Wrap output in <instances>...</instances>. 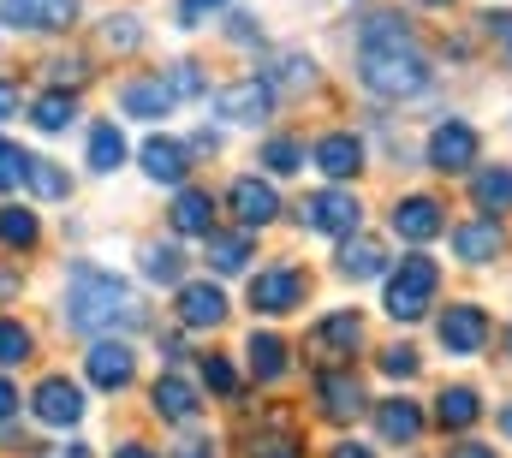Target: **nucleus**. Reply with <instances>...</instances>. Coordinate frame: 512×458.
<instances>
[{
	"instance_id": "9b49d317",
	"label": "nucleus",
	"mask_w": 512,
	"mask_h": 458,
	"mask_svg": "<svg viewBox=\"0 0 512 458\" xmlns=\"http://www.w3.org/2000/svg\"><path fill=\"white\" fill-rule=\"evenodd\" d=\"M78 18V0H0V24L6 30H30V36H54Z\"/></svg>"
},
{
	"instance_id": "a18cd8bd",
	"label": "nucleus",
	"mask_w": 512,
	"mask_h": 458,
	"mask_svg": "<svg viewBox=\"0 0 512 458\" xmlns=\"http://www.w3.org/2000/svg\"><path fill=\"white\" fill-rule=\"evenodd\" d=\"M173 458H215V441H209V435H185V441L173 447Z\"/></svg>"
},
{
	"instance_id": "864d4df0",
	"label": "nucleus",
	"mask_w": 512,
	"mask_h": 458,
	"mask_svg": "<svg viewBox=\"0 0 512 458\" xmlns=\"http://www.w3.org/2000/svg\"><path fill=\"white\" fill-rule=\"evenodd\" d=\"M42 458H90V447H48Z\"/></svg>"
},
{
	"instance_id": "603ef678",
	"label": "nucleus",
	"mask_w": 512,
	"mask_h": 458,
	"mask_svg": "<svg viewBox=\"0 0 512 458\" xmlns=\"http://www.w3.org/2000/svg\"><path fill=\"white\" fill-rule=\"evenodd\" d=\"M191 149H197V155H215V149H221V137H215V131H197V137H191Z\"/></svg>"
},
{
	"instance_id": "5fc2aeb1",
	"label": "nucleus",
	"mask_w": 512,
	"mask_h": 458,
	"mask_svg": "<svg viewBox=\"0 0 512 458\" xmlns=\"http://www.w3.org/2000/svg\"><path fill=\"white\" fill-rule=\"evenodd\" d=\"M114 458H161V453H149V447H137V441H131V447H120Z\"/></svg>"
},
{
	"instance_id": "e433bc0d",
	"label": "nucleus",
	"mask_w": 512,
	"mask_h": 458,
	"mask_svg": "<svg viewBox=\"0 0 512 458\" xmlns=\"http://www.w3.org/2000/svg\"><path fill=\"white\" fill-rule=\"evenodd\" d=\"M268 84H280V90H310V78H316V66L304 60V54H280L274 60V72H262Z\"/></svg>"
},
{
	"instance_id": "4468645a",
	"label": "nucleus",
	"mask_w": 512,
	"mask_h": 458,
	"mask_svg": "<svg viewBox=\"0 0 512 458\" xmlns=\"http://www.w3.org/2000/svg\"><path fill=\"white\" fill-rule=\"evenodd\" d=\"M501 250H507L501 215H477V221H459V227H453V256H459L465 268H489Z\"/></svg>"
},
{
	"instance_id": "f704fd0d",
	"label": "nucleus",
	"mask_w": 512,
	"mask_h": 458,
	"mask_svg": "<svg viewBox=\"0 0 512 458\" xmlns=\"http://www.w3.org/2000/svg\"><path fill=\"white\" fill-rule=\"evenodd\" d=\"M36 197H48V203H60V197H72V179H66V167H54V161H30V179H24Z\"/></svg>"
},
{
	"instance_id": "f257e3e1",
	"label": "nucleus",
	"mask_w": 512,
	"mask_h": 458,
	"mask_svg": "<svg viewBox=\"0 0 512 458\" xmlns=\"http://www.w3.org/2000/svg\"><path fill=\"white\" fill-rule=\"evenodd\" d=\"M358 84L382 102H417L429 96L435 72L411 36V24L399 12H370L364 30H358Z\"/></svg>"
},
{
	"instance_id": "79ce46f5",
	"label": "nucleus",
	"mask_w": 512,
	"mask_h": 458,
	"mask_svg": "<svg viewBox=\"0 0 512 458\" xmlns=\"http://www.w3.org/2000/svg\"><path fill=\"white\" fill-rule=\"evenodd\" d=\"M417 369H423V357H417L411 345H387L382 351V375H393V381H411Z\"/></svg>"
},
{
	"instance_id": "72a5a7b5",
	"label": "nucleus",
	"mask_w": 512,
	"mask_h": 458,
	"mask_svg": "<svg viewBox=\"0 0 512 458\" xmlns=\"http://www.w3.org/2000/svg\"><path fill=\"white\" fill-rule=\"evenodd\" d=\"M262 167L268 173H304V137H268L262 143Z\"/></svg>"
},
{
	"instance_id": "de8ad7c7",
	"label": "nucleus",
	"mask_w": 512,
	"mask_h": 458,
	"mask_svg": "<svg viewBox=\"0 0 512 458\" xmlns=\"http://www.w3.org/2000/svg\"><path fill=\"white\" fill-rule=\"evenodd\" d=\"M12 411H18V381H12V375H0V423H6Z\"/></svg>"
},
{
	"instance_id": "8fccbe9b",
	"label": "nucleus",
	"mask_w": 512,
	"mask_h": 458,
	"mask_svg": "<svg viewBox=\"0 0 512 458\" xmlns=\"http://www.w3.org/2000/svg\"><path fill=\"white\" fill-rule=\"evenodd\" d=\"M328 458H376V447H364V441H340Z\"/></svg>"
},
{
	"instance_id": "393cba45",
	"label": "nucleus",
	"mask_w": 512,
	"mask_h": 458,
	"mask_svg": "<svg viewBox=\"0 0 512 458\" xmlns=\"http://www.w3.org/2000/svg\"><path fill=\"white\" fill-rule=\"evenodd\" d=\"M310 345H322V351H340V357H352V351L364 345V322H358V310H328V316L316 322Z\"/></svg>"
},
{
	"instance_id": "6e6d98bb",
	"label": "nucleus",
	"mask_w": 512,
	"mask_h": 458,
	"mask_svg": "<svg viewBox=\"0 0 512 458\" xmlns=\"http://www.w3.org/2000/svg\"><path fill=\"white\" fill-rule=\"evenodd\" d=\"M12 286H18V274H6V268H0V298H6Z\"/></svg>"
},
{
	"instance_id": "b1692460",
	"label": "nucleus",
	"mask_w": 512,
	"mask_h": 458,
	"mask_svg": "<svg viewBox=\"0 0 512 458\" xmlns=\"http://www.w3.org/2000/svg\"><path fill=\"white\" fill-rule=\"evenodd\" d=\"M334 268H340V280H376L387 268V250L370 232H352V238L340 244V262H334Z\"/></svg>"
},
{
	"instance_id": "aec40b11",
	"label": "nucleus",
	"mask_w": 512,
	"mask_h": 458,
	"mask_svg": "<svg viewBox=\"0 0 512 458\" xmlns=\"http://www.w3.org/2000/svg\"><path fill=\"white\" fill-rule=\"evenodd\" d=\"M179 108V96H173V84L155 72V78H131L126 90H120V114L131 119H167Z\"/></svg>"
},
{
	"instance_id": "4be33fe9",
	"label": "nucleus",
	"mask_w": 512,
	"mask_h": 458,
	"mask_svg": "<svg viewBox=\"0 0 512 458\" xmlns=\"http://www.w3.org/2000/svg\"><path fill=\"white\" fill-rule=\"evenodd\" d=\"M167 221H173L179 238H209V232H215V197H209V191H197V185H185V191L173 197Z\"/></svg>"
},
{
	"instance_id": "58836bf2",
	"label": "nucleus",
	"mask_w": 512,
	"mask_h": 458,
	"mask_svg": "<svg viewBox=\"0 0 512 458\" xmlns=\"http://www.w3.org/2000/svg\"><path fill=\"white\" fill-rule=\"evenodd\" d=\"M24 179H30V155L12 137H0V191H18Z\"/></svg>"
},
{
	"instance_id": "37998d69",
	"label": "nucleus",
	"mask_w": 512,
	"mask_h": 458,
	"mask_svg": "<svg viewBox=\"0 0 512 458\" xmlns=\"http://www.w3.org/2000/svg\"><path fill=\"white\" fill-rule=\"evenodd\" d=\"M167 84H173V96H179V102H185V96H197V90H203V78H197V66H191V60H179V66H173V72H167Z\"/></svg>"
},
{
	"instance_id": "4c0bfd02",
	"label": "nucleus",
	"mask_w": 512,
	"mask_h": 458,
	"mask_svg": "<svg viewBox=\"0 0 512 458\" xmlns=\"http://www.w3.org/2000/svg\"><path fill=\"white\" fill-rule=\"evenodd\" d=\"M102 42H108L114 54H131V48H143V18H137V12H120V18H108V24H102Z\"/></svg>"
},
{
	"instance_id": "ea45409f",
	"label": "nucleus",
	"mask_w": 512,
	"mask_h": 458,
	"mask_svg": "<svg viewBox=\"0 0 512 458\" xmlns=\"http://www.w3.org/2000/svg\"><path fill=\"white\" fill-rule=\"evenodd\" d=\"M483 36L501 48V60L512 66V6H489V12H483Z\"/></svg>"
},
{
	"instance_id": "2eb2a0df",
	"label": "nucleus",
	"mask_w": 512,
	"mask_h": 458,
	"mask_svg": "<svg viewBox=\"0 0 512 458\" xmlns=\"http://www.w3.org/2000/svg\"><path fill=\"white\" fill-rule=\"evenodd\" d=\"M84 375H90L102 393H126L131 381H137V357H131V345H126V340H90Z\"/></svg>"
},
{
	"instance_id": "412c9836",
	"label": "nucleus",
	"mask_w": 512,
	"mask_h": 458,
	"mask_svg": "<svg viewBox=\"0 0 512 458\" xmlns=\"http://www.w3.org/2000/svg\"><path fill=\"white\" fill-rule=\"evenodd\" d=\"M435 423H441L447 435L477 429V423H483V393H477V387H441V393H435Z\"/></svg>"
},
{
	"instance_id": "6ab92c4d",
	"label": "nucleus",
	"mask_w": 512,
	"mask_h": 458,
	"mask_svg": "<svg viewBox=\"0 0 512 458\" xmlns=\"http://www.w3.org/2000/svg\"><path fill=\"white\" fill-rule=\"evenodd\" d=\"M370 417H376V435H382L387 447H411L429 429L423 405H411V399H382V405H370Z\"/></svg>"
},
{
	"instance_id": "f03ea898",
	"label": "nucleus",
	"mask_w": 512,
	"mask_h": 458,
	"mask_svg": "<svg viewBox=\"0 0 512 458\" xmlns=\"http://www.w3.org/2000/svg\"><path fill=\"white\" fill-rule=\"evenodd\" d=\"M60 322L72 334H90V340H114V334H137L149 322L143 298L131 292L120 274L96 268V262H72L66 274V298H60Z\"/></svg>"
},
{
	"instance_id": "c756f323",
	"label": "nucleus",
	"mask_w": 512,
	"mask_h": 458,
	"mask_svg": "<svg viewBox=\"0 0 512 458\" xmlns=\"http://www.w3.org/2000/svg\"><path fill=\"white\" fill-rule=\"evenodd\" d=\"M30 119H36V131L54 137V131H66V125L78 119V96H72V90H48V96L30 102Z\"/></svg>"
},
{
	"instance_id": "3c124183",
	"label": "nucleus",
	"mask_w": 512,
	"mask_h": 458,
	"mask_svg": "<svg viewBox=\"0 0 512 458\" xmlns=\"http://www.w3.org/2000/svg\"><path fill=\"white\" fill-rule=\"evenodd\" d=\"M447 458H495V447H483V441H465V447H453Z\"/></svg>"
},
{
	"instance_id": "13d9d810",
	"label": "nucleus",
	"mask_w": 512,
	"mask_h": 458,
	"mask_svg": "<svg viewBox=\"0 0 512 458\" xmlns=\"http://www.w3.org/2000/svg\"><path fill=\"white\" fill-rule=\"evenodd\" d=\"M417 6H453V0H417Z\"/></svg>"
},
{
	"instance_id": "ddd939ff",
	"label": "nucleus",
	"mask_w": 512,
	"mask_h": 458,
	"mask_svg": "<svg viewBox=\"0 0 512 458\" xmlns=\"http://www.w3.org/2000/svg\"><path fill=\"white\" fill-rule=\"evenodd\" d=\"M435 340H441V351H453V357H477L489 345V316L477 304H447V316L435 322Z\"/></svg>"
},
{
	"instance_id": "9d476101",
	"label": "nucleus",
	"mask_w": 512,
	"mask_h": 458,
	"mask_svg": "<svg viewBox=\"0 0 512 458\" xmlns=\"http://www.w3.org/2000/svg\"><path fill=\"white\" fill-rule=\"evenodd\" d=\"M227 203H233L239 232H262V227H274V221H280V191H274L268 179H256V173H239V179H233Z\"/></svg>"
},
{
	"instance_id": "f3484780",
	"label": "nucleus",
	"mask_w": 512,
	"mask_h": 458,
	"mask_svg": "<svg viewBox=\"0 0 512 458\" xmlns=\"http://www.w3.org/2000/svg\"><path fill=\"white\" fill-rule=\"evenodd\" d=\"M173 316H179V328H185V334L221 328V322H227V292H221V286H209V280H191V286H179Z\"/></svg>"
},
{
	"instance_id": "473e14b6",
	"label": "nucleus",
	"mask_w": 512,
	"mask_h": 458,
	"mask_svg": "<svg viewBox=\"0 0 512 458\" xmlns=\"http://www.w3.org/2000/svg\"><path fill=\"white\" fill-rule=\"evenodd\" d=\"M30 351H36L30 328H24L18 316H0V369H18V363H30Z\"/></svg>"
},
{
	"instance_id": "423d86ee",
	"label": "nucleus",
	"mask_w": 512,
	"mask_h": 458,
	"mask_svg": "<svg viewBox=\"0 0 512 458\" xmlns=\"http://www.w3.org/2000/svg\"><path fill=\"white\" fill-rule=\"evenodd\" d=\"M304 292H310L304 268H292V262H268V268H256V280H251V310L256 316H286V310L304 304Z\"/></svg>"
},
{
	"instance_id": "c9c22d12",
	"label": "nucleus",
	"mask_w": 512,
	"mask_h": 458,
	"mask_svg": "<svg viewBox=\"0 0 512 458\" xmlns=\"http://www.w3.org/2000/svg\"><path fill=\"white\" fill-rule=\"evenodd\" d=\"M245 453L251 458H304V441H298L292 429H262Z\"/></svg>"
},
{
	"instance_id": "49530a36",
	"label": "nucleus",
	"mask_w": 512,
	"mask_h": 458,
	"mask_svg": "<svg viewBox=\"0 0 512 458\" xmlns=\"http://www.w3.org/2000/svg\"><path fill=\"white\" fill-rule=\"evenodd\" d=\"M227 36H233V42H262L256 18H245V12H233V18H227Z\"/></svg>"
},
{
	"instance_id": "09e8293b",
	"label": "nucleus",
	"mask_w": 512,
	"mask_h": 458,
	"mask_svg": "<svg viewBox=\"0 0 512 458\" xmlns=\"http://www.w3.org/2000/svg\"><path fill=\"white\" fill-rule=\"evenodd\" d=\"M12 114H18V84L0 78V119H12Z\"/></svg>"
},
{
	"instance_id": "7c9ffc66",
	"label": "nucleus",
	"mask_w": 512,
	"mask_h": 458,
	"mask_svg": "<svg viewBox=\"0 0 512 458\" xmlns=\"http://www.w3.org/2000/svg\"><path fill=\"white\" fill-rule=\"evenodd\" d=\"M120 161H126V131L108 119L90 131V173H120Z\"/></svg>"
},
{
	"instance_id": "6e6552de",
	"label": "nucleus",
	"mask_w": 512,
	"mask_h": 458,
	"mask_svg": "<svg viewBox=\"0 0 512 458\" xmlns=\"http://www.w3.org/2000/svg\"><path fill=\"white\" fill-rule=\"evenodd\" d=\"M477 155H483L477 125H465V119H441V125L429 131V167H435V173H471Z\"/></svg>"
},
{
	"instance_id": "a19ab883",
	"label": "nucleus",
	"mask_w": 512,
	"mask_h": 458,
	"mask_svg": "<svg viewBox=\"0 0 512 458\" xmlns=\"http://www.w3.org/2000/svg\"><path fill=\"white\" fill-rule=\"evenodd\" d=\"M203 381H209V393L233 399V393H239V369H233V357H203Z\"/></svg>"
},
{
	"instance_id": "7ed1b4c3",
	"label": "nucleus",
	"mask_w": 512,
	"mask_h": 458,
	"mask_svg": "<svg viewBox=\"0 0 512 458\" xmlns=\"http://www.w3.org/2000/svg\"><path fill=\"white\" fill-rule=\"evenodd\" d=\"M435 292H441V268H435L429 256H405V262L387 274L382 304H387V316H393L399 328H411V322H423V316H429Z\"/></svg>"
},
{
	"instance_id": "20e7f679",
	"label": "nucleus",
	"mask_w": 512,
	"mask_h": 458,
	"mask_svg": "<svg viewBox=\"0 0 512 458\" xmlns=\"http://www.w3.org/2000/svg\"><path fill=\"white\" fill-rule=\"evenodd\" d=\"M298 227L316 232V238H352L364 227V203L346 191V185H328V191H310L298 203Z\"/></svg>"
},
{
	"instance_id": "2f4dec72",
	"label": "nucleus",
	"mask_w": 512,
	"mask_h": 458,
	"mask_svg": "<svg viewBox=\"0 0 512 458\" xmlns=\"http://www.w3.org/2000/svg\"><path fill=\"white\" fill-rule=\"evenodd\" d=\"M36 238H42L36 209H18V203L0 209V244H12V250H36Z\"/></svg>"
},
{
	"instance_id": "bf43d9fd",
	"label": "nucleus",
	"mask_w": 512,
	"mask_h": 458,
	"mask_svg": "<svg viewBox=\"0 0 512 458\" xmlns=\"http://www.w3.org/2000/svg\"><path fill=\"white\" fill-rule=\"evenodd\" d=\"M507 357H512V328H507Z\"/></svg>"
},
{
	"instance_id": "a211bd4d",
	"label": "nucleus",
	"mask_w": 512,
	"mask_h": 458,
	"mask_svg": "<svg viewBox=\"0 0 512 458\" xmlns=\"http://www.w3.org/2000/svg\"><path fill=\"white\" fill-rule=\"evenodd\" d=\"M149 405H155V417H161V423L191 429V423H197V411H203V393H197L185 375H173V369H167V375L149 387Z\"/></svg>"
},
{
	"instance_id": "39448f33",
	"label": "nucleus",
	"mask_w": 512,
	"mask_h": 458,
	"mask_svg": "<svg viewBox=\"0 0 512 458\" xmlns=\"http://www.w3.org/2000/svg\"><path fill=\"white\" fill-rule=\"evenodd\" d=\"M316 411L328 423H358L370 411V393H364V375L352 363H328L316 369Z\"/></svg>"
},
{
	"instance_id": "c03bdc74",
	"label": "nucleus",
	"mask_w": 512,
	"mask_h": 458,
	"mask_svg": "<svg viewBox=\"0 0 512 458\" xmlns=\"http://www.w3.org/2000/svg\"><path fill=\"white\" fill-rule=\"evenodd\" d=\"M227 0H179V24L191 30V24H203V12H221Z\"/></svg>"
},
{
	"instance_id": "bb28decb",
	"label": "nucleus",
	"mask_w": 512,
	"mask_h": 458,
	"mask_svg": "<svg viewBox=\"0 0 512 458\" xmlns=\"http://www.w3.org/2000/svg\"><path fill=\"white\" fill-rule=\"evenodd\" d=\"M256 232H209V268L215 274H245L256 256Z\"/></svg>"
},
{
	"instance_id": "dca6fc26",
	"label": "nucleus",
	"mask_w": 512,
	"mask_h": 458,
	"mask_svg": "<svg viewBox=\"0 0 512 458\" xmlns=\"http://www.w3.org/2000/svg\"><path fill=\"white\" fill-rule=\"evenodd\" d=\"M137 167L155 179V185H173V191H185V173H191V149L179 143V137H143V149H137Z\"/></svg>"
},
{
	"instance_id": "cd10ccee",
	"label": "nucleus",
	"mask_w": 512,
	"mask_h": 458,
	"mask_svg": "<svg viewBox=\"0 0 512 458\" xmlns=\"http://www.w3.org/2000/svg\"><path fill=\"white\" fill-rule=\"evenodd\" d=\"M137 268H143V280H149V286H179V274H185V256H179V244H161V238H149V244L137 250Z\"/></svg>"
},
{
	"instance_id": "1a4fd4ad",
	"label": "nucleus",
	"mask_w": 512,
	"mask_h": 458,
	"mask_svg": "<svg viewBox=\"0 0 512 458\" xmlns=\"http://www.w3.org/2000/svg\"><path fill=\"white\" fill-rule=\"evenodd\" d=\"M274 114V84L268 78H239L227 90H215V119L221 125H262Z\"/></svg>"
},
{
	"instance_id": "a878e982",
	"label": "nucleus",
	"mask_w": 512,
	"mask_h": 458,
	"mask_svg": "<svg viewBox=\"0 0 512 458\" xmlns=\"http://www.w3.org/2000/svg\"><path fill=\"white\" fill-rule=\"evenodd\" d=\"M245 357H251V375L256 381H280L286 369H292V345L280 340V334H251V345H245Z\"/></svg>"
},
{
	"instance_id": "f8f14e48",
	"label": "nucleus",
	"mask_w": 512,
	"mask_h": 458,
	"mask_svg": "<svg viewBox=\"0 0 512 458\" xmlns=\"http://www.w3.org/2000/svg\"><path fill=\"white\" fill-rule=\"evenodd\" d=\"M393 232H399L405 244H435V238L447 232V203L429 197V191L399 197V203H393Z\"/></svg>"
},
{
	"instance_id": "c85d7f7f",
	"label": "nucleus",
	"mask_w": 512,
	"mask_h": 458,
	"mask_svg": "<svg viewBox=\"0 0 512 458\" xmlns=\"http://www.w3.org/2000/svg\"><path fill=\"white\" fill-rule=\"evenodd\" d=\"M471 203H477L483 215H507L512 209V167H483V173H471Z\"/></svg>"
},
{
	"instance_id": "5701e85b",
	"label": "nucleus",
	"mask_w": 512,
	"mask_h": 458,
	"mask_svg": "<svg viewBox=\"0 0 512 458\" xmlns=\"http://www.w3.org/2000/svg\"><path fill=\"white\" fill-rule=\"evenodd\" d=\"M316 167H322L334 185H346V179L364 167V143H358L352 131H328V137L316 143Z\"/></svg>"
},
{
	"instance_id": "0eeeda50",
	"label": "nucleus",
	"mask_w": 512,
	"mask_h": 458,
	"mask_svg": "<svg viewBox=\"0 0 512 458\" xmlns=\"http://www.w3.org/2000/svg\"><path fill=\"white\" fill-rule=\"evenodd\" d=\"M30 417L42 429H78L84 423V387L66 381V375H42L36 393H30Z\"/></svg>"
},
{
	"instance_id": "4d7b16f0",
	"label": "nucleus",
	"mask_w": 512,
	"mask_h": 458,
	"mask_svg": "<svg viewBox=\"0 0 512 458\" xmlns=\"http://www.w3.org/2000/svg\"><path fill=\"white\" fill-rule=\"evenodd\" d=\"M501 435H512V405L501 411Z\"/></svg>"
}]
</instances>
